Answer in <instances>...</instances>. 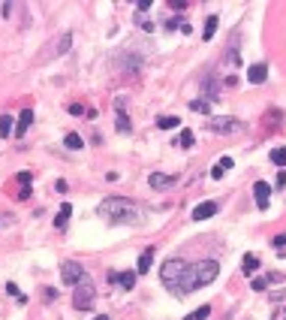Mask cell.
Wrapping results in <instances>:
<instances>
[{
	"label": "cell",
	"instance_id": "cell-1",
	"mask_svg": "<svg viewBox=\"0 0 286 320\" xmlns=\"http://www.w3.org/2000/svg\"><path fill=\"white\" fill-rule=\"evenodd\" d=\"M217 275H220V263H217V260H196V263L187 266L184 278L169 290V293H172V296H187V293H193V290L211 284Z\"/></svg>",
	"mask_w": 286,
	"mask_h": 320
},
{
	"label": "cell",
	"instance_id": "cell-2",
	"mask_svg": "<svg viewBox=\"0 0 286 320\" xmlns=\"http://www.w3.org/2000/svg\"><path fill=\"white\" fill-rule=\"evenodd\" d=\"M99 218L109 224H136L139 221V205L127 196H109L99 202Z\"/></svg>",
	"mask_w": 286,
	"mask_h": 320
},
{
	"label": "cell",
	"instance_id": "cell-3",
	"mask_svg": "<svg viewBox=\"0 0 286 320\" xmlns=\"http://www.w3.org/2000/svg\"><path fill=\"white\" fill-rule=\"evenodd\" d=\"M187 266L190 263H184V260H178V257H172V260H166L163 266H160V278H163V284L172 290L181 278H184V272H187Z\"/></svg>",
	"mask_w": 286,
	"mask_h": 320
},
{
	"label": "cell",
	"instance_id": "cell-4",
	"mask_svg": "<svg viewBox=\"0 0 286 320\" xmlns=\"http://www.w3.org/2000/svg\"><path fill=\"white\" fill-rule=\"evenodd\" d=\"M94 299H96V287H94V281L85 275V281L75 287V293H72V305L79 308V311H85V308H91L94 305Z\"/></svg>",
	"mask_w": 286,
	"mask_h": 320
},
{
	"label": "cell",
	"instance_id": "cell-5",
	"mask_svg": "<svg viewBox=\"0 0 286 320\" xmlns=\"http://www.w3.org/2000/svg\"><path fill=\"white\" fill-rule=\"evenodd\" d=\"M61 278H64V284H69V287H79V284L85 281V269H82V263H75V260H64V263H61Z\"/></svg>",
	"mask_w": 286,
	"mask_h": 320
},
{
	"label": "cell",
	"instance_id": "cell-6",
	"mask_svg": "<svg viewBox=\"0 0 286 320\" xmlns=\"http://www.w3.org/2000/svg\"><path fill=\"white\" fill-rule=\"evenodd\" d=\"M208 130H211V133H220V136H226V133H238V130H244V124H241L238 118H229V115H223V118H208Z\"/></svg>",
	"mask_w": 286,
	"mask_h": 320
},
{
	"label": "cell",
	"instance_id": "cell-7",
	"mask_svg": "<svg viewBox=\"0 0 286 320\" xmlns=\"http://www.w3.org/2000/svg\"><path fill=\"white\" fill-rule=\"evenodd\" d=\"M148 181H151V188H154V191H169V188H175V185H178V178H175V175H166V172H151V175H148Z\"/></svg>",
	"mask_w": 286,
	"mask_h": 320
},
{
	"label": "cell",
	"instance_id": "cell-8",
	"mask_svg": "<svg viewBox=\"0 0 286 320\" xmlns=\"http://www.w3.org/2000/svg\"><path fill=\"white\" fill-rule=\"evenodd\" d=\"M217 209H220V205H217L214 199H208V202H199V205L193 209V221H205V218H214V215H217Z\"/></svg>",
	"mask_w": 286,
	"mask_h": 320
},
{
	"label": "cell",
	"instance_id": "cell-9",
	"mask_svg": "<svg viewBox=\"0 0 286 320\" xmlns=\"http://www.w3.org/2000/svg\"><path fill=\"white\" fill-rule=\"evenodd\" d=\"M33 124V109H21V115H18V124H15V139H21L28 127Z\"/></svg>",
	"mask_w": 286,
	"mask_h": 320
},
{
	"label": "cell",
	"instance_id": "cell-10",
	"mask_svg": "<svg viewBox=\"0 0 286 320\" xmlns=\"http://www.w3.org/2000/svg\"><path fill=\"white\" fill-rule=\"evenodd\" d=\"M109 284H121L124 290H133V284H136V272H118V275H109Z\"/></svg>",
	"mask_w": 286,
	"mask_h": 320
},
{
	"label": "cell",
	"instance_id": "cell-11",
	"mask_svg": "<svg viewBox=\"0 0 286 320\" xmlns=\"http://www.w3.org/2000/svg\"><path fill=\"white\" fill-rule=\"evenodd\" d=\"M268 193H271V188L265 181H256L253 185V196H256V205L259 209H268Z\"/></svg>",
	"mask_w": 286,
	"mask_h": 320
},
{
	"label": "cell",
	"instance_id": "cell-12",
	"mask_svg": "<svg viewBox=\"0 0 286 320\" xmlns=\"http://www.w3.org/2000/svg\"><path fill=\"white\" fill-rule=\"evenodd\" d=\"M247 79H250L253 85H262V82L268 79V66H265V64H253L250 70H247Z\"/></svg>",
	"mask_w": 286,
	"mask_h": 320
},
{
	"label": "cell",
	"instance_id": "cell-13",
	"mask_svg": "<svg viewBox=\"0 0 286 320\" xmlns=\"http://www.w3.org/2000/svg\"><path fill=\"white\" fill-rule=\"evenodd\" d=\"M129 118H127V109H124V100H118V133H124L127 136L129 133Z\"/></svg>",
	"mask_w": 286,
	"mask_h": 320
},
{
	"label": "cell",
	"instance_id": "cell-14",
	"mask_svg": "<svg viewBox=\"0 0 286 320\" xmlns=\"http://www.w3.org/2000/svg\"><path fill=\"white\" fill-rule=\"evenodd\" d=\"M69 218H72V205H69V202H64V205H61V212L55 215V230H64Z\"/></svg>",
	"mask_w": 286,
	"mask_h": 320
},
{
	"label": "cell",
	"instance_id": "cell-15",
	"mask_svg": "<svg viewBox=\"0 0 286 320\" xmlns=\"http://www.w3.org/2000/svg\"><path fill=\"white\" fill-rule=\"evenodd\" d=\"M151 263H154V248H148L145 254L139 257V266H136V275H145V272L151 269Z\"/></svg>",
	"mask_w": 286,
	"mask_h": 320
},
{
	"label": "cell",
	"instance_id": "cell-16",
	"mask_svg": "<svg viewBox=\"0 0 286 320\" xmlns=\"http://www.w3.org/2000/svg\"><path fill=\"white\" fill-rule=\"evenodd\" d=\"M217 25H220V18H217V15H208V18H205V28H202V36L211 39V36L217 33Z\"/></svg>",
	"mask_w": 286,
	"mask_h": 320
},
{
	"label": "cell",
	"instance_id": "cell-17",
	"mask_svg": "<svg viewBox=\"0 0 286 320\" xmlns=\"http://www.w3.org/2000/svg\"><path fill=\"white\" fill-rule=\"evenodd\" d=\"M226 169H232V157H220V163L211 169V178H223V175H226Z\"/></svg>",
	"mask_w": 286,
	"mask_h": 320
},
{
	"label": "cell",
	"instance_id": "cell-18",
	"mask_svg": "<svg viewBox=\"0 0 286 320\" xmlns=\"http://www.w3.org/2000/svg\"><path fill=\"white\" fill-rule=\"evenodd\" d=\"M64 145L69 148V151H79L82 145H85V139L79 136V133H66V139H64Z\"/></svg>",
	"mask_w": 286,
	"mask_h": 320
},
{
	"label": "cell",
	"instance_id": "cell-19",
	"mask_svg": "<svg viewBox=\"0 0 286 320\" xmlns=\"http://www.w3.org/2000/svg\"><path fill=\"white\" fill-rule=\"evenodd\" d=\"M241 269H244L247 275H250V272H256V269H259V257H256V254H244V260H241Z\"/></svg>",
	"mask_w": 286,
	"mask_h": 320
},
{
	"label": "cell",
	"instance_id": "cell-20",
	"mask_svg": "<svg viewBox=\"0 0 286 320\" xmlns=\"http://www.w3.org/2000/svg\"><path fill=\"white\" fill-rule=\"evenodd\" d=\"M178 124H181V121H178L175 115H163V118H157V127L160 130H175Z\"/></svg>",
	"mask_w": 286,
	"mask_h": 320
},
{
	"label": "cell",
	"instance_id": "cell-21",
	"mask_svg": "<svg viewBox=\"0 0 286 320\" xmlns=\"http://www.w3.org/2000/svg\"><path fill=\"white\" fill-rule=\"evenodd\" d=\"M208 314H211V305H199V308H196L193 314H187L184 320H205Z\"/></svg>",
	"mask_w": 286,
	"mask_h": 320
},
{
	"label": "cell",
	"instance_id": "cell-22",
	"mask_svg": "<svg viewBox=\"0 0 286 320\" xmlns=\"http://www.w3.org/2000/svg\"><path fill=\"white\" fill-rule=\"evenodd\" d=\"M0 133L12 136V115H0Z\"/></svg>",
	"mask_w": 286,
	"mask_h": 320
},
{
	"label": "cell",
	"instance_id": "cell-23",
	"mask_svg": "<svg viewBox=\"0 0 286 320\" xmlns=\"http://www.w3.org/2000/svg\"><path fill=\"white\" fill-rule=\"evenodd\" d=\"M271 163H277V166H286V148H283V145L271 151Z\"/></svg>",
	"mask_w": 286,
	"mask_h": 320
},
{
	"label": "cell",
	"instance_id": "cell-24",
	"mask_svg": "<svg viewBox=\"0 0 286 320\" xmlns=\"http://www.w3.org/2000/svg\"><path fill=\"white\" fill-rule=\"evenodd\" d=\"M193 112H199V115H208V109H211V103H205V100H193L190 103Z\"/></svg>",
	"mask_w": 286,
	"mask_h": 320
},
{
	"label": "cell",
	"instance_id": "cell-25",
	"mask_svg": "<svg viewBox=\"0 0 286 320\" xmlns=\"http://www.w3.org/2000/svg\"><path fill=\"white\" fill-rule=\"evenodd\" d=\"M15 181H18V185H21V188H31L33 175H31V172H18V175H15Z\"/></svg>",
	"mask_w": 286,
	"mask_h": 320
},
{
	"label": "cell",
	"instance_id": "cell-26",
	"mask_svg": "<svg viewBox=\"0 0 286 320\" xmlns=\"http://www.w3.org/2000/svg\"><path fill=\"white\" fill-rule=\"evenodd\" d=\"M193 142H196V139H193L190 130H184V133H181V139H178V145H184V148H190Z\"/></svg>",
	"mask_w": 286,
	"mask_h": 320
},
{
	"label": "cell",
	"instance_id": "cell-27",
	"mask_svg": "<svg viewBox=\"0 0 286 320\" xmlns=\"http://www.w3.org/2000/svg\"><path fill=\"white\" fill-rule=\"evenodd\" d=\"M250 287H253L256 293H259V290H265V287H268V278H253V281H250Z\"/></svg>",
	"mask_w": 286,
	"mask_h": 320
},
{
	"label": "cell",
	"instance_id": "cell-28",
	"mask_svg": "<svg viewBox=\"0 0 286 320\" xmlns=\"http://www.w3.org/2000/svg\"><path fill=\"white\" fill-rule=\"evenodd\" d=\"M85 112H88V109H85L82 103H72V106H69V115H85Z\"/></svg>",
	"mask_w": 286,
	"mask_h": 320
},
{
	"label": "cell",
	"instance_id": "cell-29",
	"mask_svg": "<svg viewBox=\"0 0 286 320\" xmlns=\"http://www.w3.org/2000/svg\"><path fill=\"white\" fill-rule=\"evenodd\" d=\"M265 278H268V284H280V281H283L280 272H271V275H265Z\"/></svg>",
	"mask_w": 286,
	"mask_h": 320
},
{
	"label": "cell",
	"instance_id": "cell-30",
	"mask_svg": "<svg viewBox=\"0 0 286 320\" xmlns=\"http://www.w3.org/2000/svg\"><path fill=\"white\" fill-rule=\"evenodd\" d=\"M6 293H12V296H18V299H21V296H24V293H21V290L15 287V284H12V281H9V284H6Z\"/></svg>",
	"mask_w": 286,
	"mask_h": 320
},
{
	"label": "cell",
	"instance_id": "cell-31",
	"mask_svg": "<svg viewBox=\"0 0 286 320\" xmlns=\"http://www.w3.org/2000/svg\"><path fill=\"white\" fill-rule=\"evenodd\" d=\"M172 9H187V0H169Z\"/></svg>",
	"mask_w": 286,
	"mask_h": 320
},
{
	"label": "cell",
	"instance_id": "cell-32",
	"mask_svg": "<svg viewBox=\"0 0 286 320\" xmlns=\"http://www.w3.org/2000/svg\"><path fill=\"white\" fill-rule=\"evenodd\" d=\"M69 42H72V39H69V36H64V39L58 42V52H66V49H69Z\"/></svg>",
	"mask_w": 286,
	"mask_h": 320
},
{
	"label": "cell",
	"instance_id": "cell-33",
	"mask_svg": "<svg viewBox=\"0 0 286 320\" xmlns=\"http://www.w3.org/2000/svg\"><path fill=\"white\" fill-rule=\"evenodd\" d=\"M136 6H139V12H145V9H151V6H154V3H151V0H139V3H136Z\"/></svg>",
	"mask_w": 286,
	"mask_h": 320
},
{
	"label": "cell",
	"instance_id": "cell-34",
	"mask_svg": "<svg viewBox=\"0 0 286 320\" xmlns=\"http://www.w3.org/2000/svg\"><path fill=\"white\" fill-rule=\"evenodd\" d=\"M286 245V236H277V239H274V248H283Z\"/></svg>",
	"mask_w": 286,
	"mask_h": 320
},
{
	"label": "cell",
	"instance_id": "cell-35",
	"mask_svg": "<svg viewBox=\"0 0 286 320\" xmlns=\"http://www.w3.org/2000/svg\"><path fill=\"white\" fill-rule=\"evenodd\" d=\"M94 320H109V314H96V317Z\"/></svg>",
	"mask_w": 286,
	"mask_h": 320
},
{
	"label": "cell",
	"instance_id": "cell-36",
	"mask_svg": "<svg viewBox=\"0 0 286 320\" xmlns=\"http://www.w3.org/2000/svg\"><path fill=\"white\" fill-rule=\"evenodd\" d=\"M283 320H286V317H283Z\"/></svg>",
	"mask_w": 286,
	"mask_h": 320
}]
</instances>
